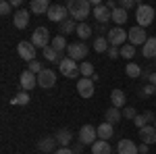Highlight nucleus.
<instances>
[{
    "label": "nucleus",
    "mask_w": 156,
    "mask_h": 154,
    "mask_svg": "<svg viewBox=\"0 0 156 154\" xmlns=\"http://www.w3.org/2000/svg\"><path fill=\"white\" fill-rule=\"evenodd\" d=\"M154 127H156V119H154Z\"/></svg>",
    "instance_id": "obj_49"
},
{
    "label": "nucleus",
    "mask_w": 156,
    "mask_h": 154,
    "mask_svg": "<svg viewBox=\"0 0 156 154\" xmlns=\"http://www.w3.org/2000/svg\"><path fill=\"white\" fill-rule=\"evenodd\" d=\"M58 71L65 75V77H71V79H75V77H79V67H77V63L73 59H62L58 63Z\"/></svg>",
    "instance_id": "obj_6"
},
{
    "label": "nucleus",
    "mask_w": 156,
    "mask_h": 154,
    "mask_svg": "<svg viewBox=\"0 0 156 154\" xmlns=\"http://www.w3.org/2000/svg\"><path fill=\"white\" fill-rule=\"evenodd\" d=\"M11 11H12L11 2H6V0H4V2H0V15H2V17H9Z\"/></svg>",
    "instance_id": "obj_37"
},
{
    "label": "nucleus",
    "mask_w": 156,
    "mask_h": 154,
    "mask_svg": "<svg viewBox=\"0 0 156 154\" xmlns=\"http://www.w3.org/2000/svg\"><path fill=\"white\" fill-rule=\"evenodd\" d=\"M125 73H127V77H142V67L137 65V63H127V67H125Z\"/></svg>",
    "instance_id": "obj_30"
},
{
    "label": "nucleus",
    "mask_w": 156,
    "mask_h": 154,
    "mask_svg": "<svg viewBox=\"0 0 156 154\" xmlns=\"http://www.w3.org/2000/svg\"><path fill=\"white\" fill-rule=\"evenodd\" d=\"M142 54L144 59H156V38H148V42L142 46Z\"/></svg>",
    "instance_id": "obj_20"
},
{
    "label": "nucleus",
    "mask_w": 156,
    "mask_h": 154,
    "mask_svg": "<svg viewBox=\"0 0 156 154\" xmlns=\"http://www.w3.org/2000/svg\"><path fill=\"white\" fill-rule=\"evenodd\" d=\"M96 138H98V129L92 125H83L79 129V144H94L98 142Z\"/></svg>",
    "instance_id": "obj_13"
},
{
    "label": "nucleus",
    "mask_w": 156,
    "mask_h": 154,
    "mask_svg": "<svg viewBox=\"0 0 156 154\" xmlns=\"http://www.w3.org/2000/svg\"><path fill=\"white\" fill-rule=\"evenodd\" d=\"M29 71L40 75V73L44 71V69H42V63H40V60H31V63H29Z\"/></svg>",
    "instance_id": "obj_38"
},
{
    "label": "nucleus",
    "mask_w": 156,
    "mask_h": 154,
    "mask_svg": "<svg viewBox=\"0 0 156 154\" xmlns=\"http://www.w3.org/2000/svg\"><path fill=\"white\" fill-rule=\"evenodd\" d=\"M117 152L119 154H140V150H137V146L131 142V140H121L119 144H117Z\"/></svg>",
    "instance_id": "obj_17"
},
{
    "label": "nucleus",
    "mask_w": 156,
    "mask_h": 154,
    "mask_svg": "<svg viewBox=\"0 0 156 154\" xmlns=\"http://www.w3.org/2000/svg\"><path fill=\"white\" fill-rule=\"evenodd\" d=\"M31 44L36 48H48L50 44H52V38H50V31L46 29V27H37L36 31L31 34Z\"/></svg>",
    "instance_id": "obj_3"
},
{
    "label": "nucleus",
    "mask_w": 156,
    "mask_h": 154,
    "mask_svg": "<svg viewBox=\"0 0 156 154\" xmlns=\"http://www.w3.org/2000/svg\"><path fill=\"white\" fill-rule=\"evenodd\" d=\"M154 63H156V59H154Z\"/></svg>",
    "instance_id": "obj_50"
},
{
    "label": "nucleus",
    "mask_w": 156,
    "mask_h": 154,
    "mask_svg": "<svg viewBox=\"0 0 156 154\" xmlns=\"http://www.w3.org/2000/svg\"><path fill=\"white\" fill-rule=\"evenodd\" d=\"M54 154H75L73 152V148H69V146H65V148H58Z\"/></svg>",
    "instance_id": "obj_43"
},
{
    "label": "nucleus",
    "mask_w": 156,
    "mask_h": 154,
    "mask_svg": "<svg viewBox=\"0 0 156 154\" xmlns=\"http://www.w3.org/2000/svg\"><path fill=\"white\" fill-rule=\"evenodd\" d=\"M123 117H127V119H131V121H133V119L137 117V110H135L133 106H125V108H123Z\"/></svg>",
    "instance_id": "obj_39"
},
{
    "label": "nucleus",
    "mask_w": 156,
    "mask_h": 154,
    "mask_svg": "<svg viewBox=\"0 0 156 154\" xmlns=\"http://www.w3.org/2000/svg\"><path fill=\"white\" fill-rule=\"evenodd\" d=\"M94 17L100 25H104L112 19V11H108L106 4H98V6H94Z\"/></svg>",
    "instance_id": "obj_15"
},
{
    "label": "nucleus",
    "mask_w": 156,
    "mask_h": 154,
    "mask_svg": "<svg viewBox=\"0 0 156 154\" xmlns=\"http://www.w3.org/2000/svg\"><path fill=\"white\" fill-rule=\"evenodd\" d=\"M75 36H79L81 40H87V38L92 36V27L87 23H79L77 25V31H75Z\"/></svg>",
    "instance_id": "obj_35"
},
{
    "label": "nucleus",
    "mask_w": 156,
    "mask_h": 154,
    "mask_svg": "<svg viewBox=\"0 0 156 154\" xmlns=\"http://www.w3.org/2000/svg\"><path fill=\"white\" fill-rule=\"evenodd\" d=\"M152 119H156L154 113H150V110H148V113H144V115H137V117L133 119V123H135V127H137V129H144V127H148V123H150Z\"/></svg>",
    "instance_id": "obj_23"
},
{
    "label": "nucleus",
    "mask_w": 156,
    "mask_h": 154,
    "mask_svg": "<svg viewBox=\"0 0 156 154\" xmlns=\"http://www.w3.org/2000/svg\"><path fill=\"white\" fill-rule=\"evenodd\" d=\"M67 9H69V17L71 19L79 21V23H85V19L92 13V2L90 0H71L67 4Z\"/></svg>",
    "instance_id": "obj_1"
},
{
    "label": "nucleus",
    "mask_w": 156,
    "mask_h": 154,
    "mask_svg": "<svg viewBox=\"0 0 156 154\" xmlns=\"http://www.w3.org/2000/svg\"><path fill=\"white\" fill-rule=\"evenodd\" d=\"M140 138H142V144H156V127L148 125L144 129H140Z\"/></svg>",
    "instance_id": "obj_18"
},
{
    "label": "nucleus",
    "mask_w": 156,
    "mask_h": 154,
    "mask_svg": "<svg viewBox=\"0 0 156 154\" xmlns=\"http://www.w3.org/2000/svg\"><path fill=\"white\" fill-rule=\"evenodd\" d=\"M106 9H108V11H117V9H119V4H117L115 0H108V2H106Z\"/></svg>",
    "instance_id": "obj_44"
},
{
    "label": "nucleus",
    "mask_w": 156,
    "mask_h": 154,
    "mask_svg": "<svg viewBox=\"0 0 156 154\" xmlns=\"http://www.w3.org/2000/svg\"><path fill=\"white\" fill-rule=\"evenodd\" d=\"M110 59H117V56H121V48H117V46H110L108 48V52H106Z\"/></svg>",
    "instance_id": "obj_42"
},
{
    "label": "nucleus",
    "mask_w": 156,
    "mask_h": 154,
    "mask_svg": "<svg viewBox=\"0 0 156 154\" xmlns=\"http://www.w3.org/2000/svg\"><path fill=\"white\" fill-rule=\"evenodd\" d=\"M54 138H56V142L60 144V148H65V146H69V144H71V140H73V133H71L69 129H60L58 133L54 135Z\"/></svg>",
    "instance_id": "obj_28"
},
{
    "label": "nucleus",
    "mask_w": 156,
    "mask_h": 154,
    "mask_svg": "<svg viewBox=\"0 0 156 154\" xmlns=\"http://www.w3.org/2000/svg\"><path fill=\"white\" fill-rule=\"evenodd\" d=\"M148 83H152V85H156V73H152V75L148 77Z\"/></svg>",
    "instance_id": "obj_47"
},
{
    "label": "nucleus",
    "mask_w": 156,
    "mask_h": 154,
    "mask_svg": "<svg viewBox=\"0 0 156 154\" xmlns=\"http://www.w3.org/2000/svg\"><path fill=\"white\" fill-rule=\"evenodd\" d=\"M42 52H44V59L50 60V63H60V60H62V59H60V52H56V50H54L52 46L44 48Z\"/></svg>",
    "instance_id": "obj_32"
},
{
    "label": "nucleus",
    "mask_w": 156,
    "mask_h": 154,
    "mask_svg": "<svg viewBox=\"0 0 156 154\" xmlns=\"http://www.w3.org/2000/svg\"><path fill=\"white\" fill-rule=\"evenodd\" d=\"M106 40L110 46H125L127 44V31L123 29V27H112V29H108L106 31Z\"/></svg>",
    "instance_id": "obj_4"
},
{
    "label": "nucleus",
    "mask_w": 156,
    "mask_h": 154,
    "mask_svg": "<svg viewBox=\"0 0 156 154\" xmlns=\"http://www.w3.org/2000/svg\"><path fill=\"white\" fill-rule=\"evenodd\" d=\"M110 100H112V106L115 108H123L127 98H125V92L123 90H112L110 92Z\"/></svg>",
    "instance_id": "obj_24"
},
{
    "label": "nucleus",
    "mask_w": 156,
    "mask_h": 154,
    "mask_svg": "<svg viewBox=\"0 0 156 154\" xmlns=\"http://www.w3.org/2000/svg\"><path fill=\"white\" fill-rule=\"evenodd\" d=\"M19 85H21V92H31V90L37 85V75H36V73H31L29 69L23 71V73H21V77H19Z\"/></svg>",
    "instance_id": "obj_9"
},
{
    "label": "nucleus",
    "mask_w": 156,
    "mask_h": 154,
    "mask_svg": "<svg viewBox=\"0 0 156 154\" xmlns=\"http://www.w3.org/2000/svg\"><path fill=\"white\" fill-rule=\"evenodd\" d=\"M56 138H44V140H40V144H37V150H42L44 154L48 152H56L58 148H56Z\"/></svg>",
    "instance_id": "obj_19"
},
{
    "label": "nucleus",
    "mask_w": 156,
    "mask_h": 154,
    "mask_svg": "<svg viewBox=\"0 0 156 154\" xmlns=\"http://www.w3.org/2000/svg\"><path fill=\"white\" fill-rule=\"evenodd\" d=\"M29 100H31V98H29V92H19V94L12 96L11 104H12V106H27Z\"/></svg>",
    "instance_id": "obj_26"
},
{
    "label": "nucleus",
    "mask_w": 156,
    "mask_h": 154,
    "mask_svg": "<svg viewBox=\"0 0 156 154\" xmlns=\"http://www.w3.org/2000/svg\"><path fill=\"white\" fill-rule=\"evenodd\" d=\"M50 6H52V4H50L48 0H31V2H29V11L34 13V15H44V13L48 15Z\"/></svg>",
    "instance_id": "obj_16"
},
{
    "label": "nucleus",
    "mask_w": 156,
    "mask_h": 154,
    "mask_svg": "<svg viewBox=\"0 0 156 154\" xmlns=\"http://www.w3.org/2000/svg\"><path fill=\"white\" fill-rule=\"evenodd\" d=\"M96 129H98V140H104V142H108V140L115 135V131H112V125H110V123H106V121H104L102 125H98Z\"/></svg>",
    "instance_id": "obj_21"
},
{
    "label": "nucleus",
    "mask_w": 156,
    "mask_h": 154,
    "mask_svg": "<svg viewBox=\"0 0 156 154\" xmlns=\"http://www.w3.org/2000/svg\"><path fill=\"white\" fill-rule=\"evenodd\" d=\"M112 21L117 23V27H121V25L127 21V11H125V9H121V6L117 9V11H112Z\"/></svg>",
    "instance_id": "obj_33"
},
{
    "label": "nucleus",
    "mask_w": 156,
    "mask_h": 154,
    "mask_svg": "<svg viewBox=\"0 0 156 154\" xmlns=\"http://www.w3.org/2000/svg\"><path fill=\"white\" fill-rule=\"evenodd\" d=\"M137 150H140V154H148V144H142V146H137Z\"/></svg>",
    "instance_id": "obj_45"
},
{
    "label": "nucleus",
    "mask_w": 156,
    "mask_h": 154,
    "mask_svg": "<svg viewBox=\"0 0 156 154\" xmlns=\"http://www.w3.org/2000/svg\"><path fill=\"white\" fill-rule=\"evenodd\" d=\"M11 6H15V9L19 11V6H21V0H11Z\"/></svg>",
    "instance_id": "obj_48"
},
{
    "label": "nucleus",
    "mask_w": 156,
    "mask_h": 154,
    "mask_svg": "<svg viewBox=\"0 0 156 154\" xmlns=\"http://www.w3.org/2000/svg\"><path fill=\"white\" fill-rule=\"evenodd\" d=\"M50 46L54 48L56 52H60V54H62V50H67V48H69V44H67L65 36H54V38H52V44H50Z\"/></svg>",
    "instance_id": "obj_29"
},
{
    "label": "nucleus",
    "mask_w": 156,
    "mask_h": 154,
    "mask_svg": "<svg viewBox=\"0 0 156 154\" xmlns=\"http://www.w3.org/2000/svg\"><path fill=\"white\" fill-rule=\"evenodd\" d=\"M108 48H110V44H108L106 36H98L94 40V50L96 52H108Z\"/></svg>",
    "instance_id": "obj_31"
},
{
    "label": "nucleus",
    "mask_w": 156,
    "mask_h": 154,
    "mask_svg": "<svg viewBox=\"0 0 156 154\" xmlns=\"http://www.w3.org/2000/svg\"><path fill=\"white\" fill-rule=\"evenodd\" d=\"M92 154H112V146L104 140H98L92 144Z\"/></svg>",
    "instance_id": "obj_22"
},
{
    "label": "nucleus",
    "mask_w": 156,
    "mask_h": 154,
    "mask_svg": "<svg viewBox=\"0 0 156 154\" xmlns=\"http://www.w3.org/2000/svg\"><path fill=\"white\" fill-rule=\"evenodd\" d=\"M121 117H123V113H121L119 108H115V106H110V108L106 110V113H104V121H106V123H110V125L119 123Z\"/></svg>",
    "instance_id": "obj_25"
},
{
    "label": "nucleus",
    "mask_w": 156,
    "mask_h": 154,
    "mask_svg": "<svg viewBox=\"0 0 156 154\" xmlns=\"http://www.w3.org/2000/svg\"><path fill=\"white\" fill-rule=\"evenodd\" d=\"M79 73H81V77H90V79L96 75V73H94V65L87 63V60H83V63L79 65Z\"/></svg>",
    "instance_id": "obj_34"
},
{
    "label": "nucleus",
    "mask_w": 156,
    "mask_h": 154,
    "mask_svg": "<svg viewBox=\"0 0 156 154\" xmlns=\"http://www.w3.org/2000/svg\"><path fill=\"white\" fill-rule=\"evenodd\" d=\"M127 42L129 44H133V46H144L146 42H148V38H146V29L144 27H140V25H135V27H131L129 31H127Z\"/></svg>",
    "instance_id": "obj_8"
},
{
    "label": "nucleus",
    "mask_w": 156,
    "mask_h": 154,
    "mask_svg": "<svg viewBox=\"0 0 156 154\" xmlns=\"http://www.w3.org/2000/svg\"><path fill=\"white\" fill-rule=\"evenodd\" d=\"M121 56H123V59H127V60H131L133 56H135V46L129 44V42H127L125 46H121Z\"/></svg>",
    "instance_id": "obj_36"
},
{
    "label": "nucleus",
    "mask_w": 156,
    "mask_h": 154,
    "mask_svg": "<svg viewBox=\"0 0 156 154\" xmlns=\"http://www.w3.org/2000/svg\"><path fill=\"white\" fill-rule=\"evenodd\" d=\"M142 94H144V96H152V94H156V85H152V83H146L144 90H142Z\"/></svg>",
    "instance_id": "obj_41"
},
{
    "label": "nucleus",
    "mask_w": 156,
    "mask_h": 154,
    "mask_svg": "<svg viewBox=\"0 0 156 154\" xmlns=\"http://www.w3.org/2000/svg\"><path fill=\"white\" fill-rule=\"evenodd\" d=\"M119 6L125 9V11H129V9H133V6H137V2H135V0H121Z\"/></svg>",
    "instance_id": "obj_40"
},
{
    "label": "nucleus",
    "mask_w": 156,
    "mask_h": 154,
    "mask_svg": "<svg viewBox=\"0 0 156 154\" xmlns=\"http://www.w3.org/2000/svg\"><path fill=\"white\" fill-rule=\"evenodd\" d=\"M77 92L81 98H92L94 92H96V81L94 79H90V77H79V81H77Z\"/></svg>",
    "instance_id": "obj_5"
},
{
    "label": "nucleus",
    "mask_w": 156,
    "mask_h": 154,
    "mask_svg": "<svg viewBox=\"0 0 156 154\" xmlns=\"http://www.w3.org/2000/svg\"><path fill=\"white\" fill-rule=\"evenodd\" d=\"M81 146H83V144H77V146H73V152H75V154H81V150H83Z\"/></svg>",
    "instance_id": "obj_46"
},
{
    "label": "nucleus",
    "mask_w": 156,
    "mask_h": 154,
    "mask_svg": "<svg viewBox=\"0 0 156 154\" xmlns=\"http://www.w3.org/2000/svg\"><path fill=\"white\" fill-rule=\"evenodd\" d=\"M54 83H56V73L50 71V69H44V71L37 75V85H40V88H44V90L54 88Z\"/></svg>",
    "instance_id": "obj_12"
},
{
    "label": "nucleus",
    "mask_w": 156,
    "mask_h": 154,
    "mask_svg": "<svg viewBox=\"0 0 156 154\" xmlns=\"http://www.w3.org/2000/svg\"><path fill=\"white\" fill-rule=\"evenodd\" d=\"M67 54H69V59H73L75 63H77V60H83L85 56H87V46H85L83 42L69 44V48H67Z\"/></svg>",
    "instance_id": "obj_11"
},
{
    "label": "nucleus",
    "mask_w": 156,
    "mask_h": 154,
    "mask_svg": "<svg viewBox=\"0 0 156 154\" xmlns=\"http://www.w3.org/2000/svg\"><path fill=\"white\" fill-rule=\"evenodd\" d=\"M17 52H19V56L27 63H31V60H36V46L31 44V42H19L17 44Z\"/></svg>",
    "instance_id": "obj_10"
},
{
    "label": "nucleus",
    "mask_w": 156,
    "mask_h": 154,
    "mask_svg": "<svg viewBox=\"0 0 156 154\" xmlns=\"http://www.w3.org/2000/svg\"><path fill=\"white\" fill-rule=\"evenodd\" d=\"M58 31L60 36H65V34H73V31H77V23H75V19H67V21H62V23L58 25Z\"/></svg>",
    "instance_id": "obj_27"
},
{
    "label": "nucleus",
    "mask_w": 156,
    "mask_h": 154,
    "mask_svg": "<svg viewBox=\"0 0 156 154\" xmlns=\"http://www.w3.org/2000/svg\"><path fill=\"white\" fill-rule=\"evenodd\" d=\"M135 19H137V25L140 27H148V25L154 21V9L150 4H137L135 9Z\"/></svg>",
    "instance_id": "obj_2"
},
{
    "label": "nucleus",
    "mask_w": 156,
    "mask_h": 154,
    "mask_svg": "<svg viewBox=\"0 0 156 154\" xmlns=\"http://www.w3.org/2000/svg\"><path fill=\"white\" fill-rule=\"evenodd\" d=\"M46 17H48L50 21H54V23L60 25L62 21H67V19H69V9H67V6H62V4H52Z\"/></svg>",
    "instance_id": "obj_7"
},
{
    "label": "nucleus",
    "mask_w": 156,
    "mask_h": 154,
    "mask_svg": "<svg viewBox=\"0 0 156 154\" xmlns=\"http://www.w3.org/2000/svg\"><path fill=\"white\" fill-rule=\"evenodd\" d=\"M12 25H15L17 29H25V27L29 25V11H25V9L15 11L12 13Z\"/></svg>",
    "instance_id": "obj_14"
}]
</instances>
